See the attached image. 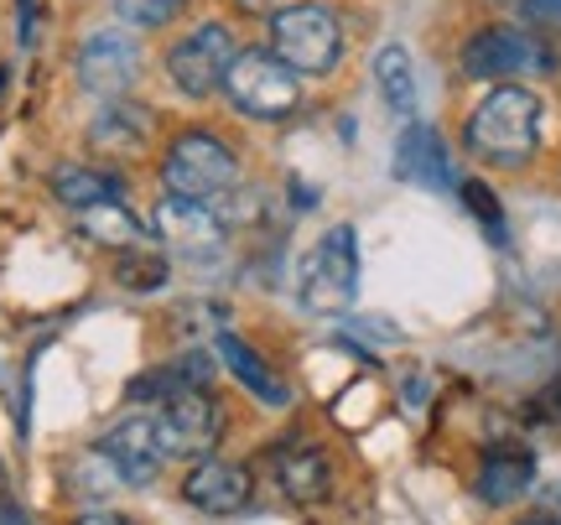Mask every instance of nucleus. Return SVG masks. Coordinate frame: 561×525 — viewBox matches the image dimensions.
<instances>
[{
    "label": "nucleus",
    "instance_id": "nucleus-1",
    "mask_svg": "<svg viewBox=\"0 0 561 525\" xmlns=\"http://www.w3.org/2000/svg\"><path fill=\"white\" fill-rule=\"evenodd\" d=\"M541 146V100L520 83L489 89L483 104L468 115V151L489 167H525Z\"/></svg>",
    "mask_w": 561,
    "mask_h": 525
},
{
    "label": "nucleus",
    "instance_id": "nucleus-2",
    "mask_svg": "<svg viewBox=\"0 0 561 525\" xmlns=\"http://www.w3.org/2000/svg\"><path fill=\"white\" fill-rule=\"evenodd\" d=\"M234 178H240V162L214 130H182L178 141L167 146V157H161V187L172 198L208 203L229 193Z\"/></svg>",
    "mask_w": 561,
    "mask_h": 525
},
{
    "label": "nucleus",
    "instance_id": "nucleus-3",
    "mask_svg": "<svg viewBox=\"0 0 561 525\" xmlns=\"http://www.w3.org/2000/svg\"><path fill=\"white\" fill-rule=\"evenodd\" d=\"M271 53L291 73H333L343 58V26L328 5H280L271 16Z\"/></svg>",
    "mask_w": 561,
    "mask_h": 525
},
{
    "label": "nucleus",
    "instance_id": "nucleus-4",
    "mask_svg": "<svg viewBox=\"0 0 561 525\" xmlns=\"http://www.w3.org/2000/svg\"><path fill=\"white\" fill-rule=\"evenodd\" d=\"M359 297V235L354 224H333L301 265V303L312 312H348Z\"/></svg>",
    "mask_w": 561,
    "mask_h": 525
},
{
    "label": "nucleus",
    "instance_id": "nucleus-5",
    "mask_svg": "<svg viewBox=\"0 0 561 525\" xmlns=\"http://www.w3.org/2000/svg\"><path fill=\"white\" fill-rule=\"evenodd\" d=\"M224 94L250 121H286L301 104V79L276 53H240L224 73Z\"/></svg>",
    "mask_w": 561,
    "mask_h": 525
},
{
    "label": "nucleus",
    "instance_id": "nucleus-6",
    "mask_svg": "<svg viewBox=\"0 0 561 525\" xmlns=\"http://www.w3.org/2000/svg\"><path fill=\"white\" fill-rule=\"evenodd\" d=\"M234 58H240V47L229 37V26L203 21L167 53V79L178 83V94H187V100H208V94L224 89V73H229Z\"/></svg>",
    "mask_w": 561,
    "mask_h": 525
},
{
    "label": "nucleus",
    "instance_id": "nucleus-7",
    "mask_svg": "<svg viewBox=\"0 0 561 525\" xmlns=\"http://www.w3.org/2000/svg\"><path fill=\"white\" fill-rule=\"evenodd\" d=\"M151 416H157L167 458H193V464H203V458L214 453V443L224 437V406L214 401L208 390H182L172 401H161Z\"/></svg>",
    "mask_w": 561,
    "mask_h": 525
},
{
    "label": "nucleus",
    "instance_id": "nucleus-8",
    "mask_svg": "<svg viewBox=\"0 0 561 525\" xmlns=\"http://www.w3.org/2000/svg\"><path fill=\"white\" fill-rule=\"evenodd\" d=\"M536 68H551V53L541 47V37H530L520 26H483L462 42V73L468 79H520Z\"/></svg>",
    "mask_w": 561,
    "mask_h": 525
},
{
    "label": "nucleus",
    "instance_id": "nucleus-9",
    "mask_svg": "<svg viewBox=\"0 0 561 525\" xmlns=\"http://www.w3.org/2000/svg\"><path fill=\"white\" fill-rule=\"evenodd\" d=\"M140 79V47L130 32L121 26H104V32H89L79 47V83L89 94H100L104 104L125 100L130 83Z\"/></svg>",
    "mask_w": 561,
    "mask_h": 525
},
{
    "label": "nucleus",
    "instance_id": "nucleus-10",
    "mask_svg": "<svg viewBox=\"0 0 561 525\" xmlns=\"http://www.w3.org/2000/svg\"><path fill=\"white\" fill-rule=\"evenodd\" d=\"M151 235H157L167 250L187 255V261H214L224 250V219L214 214V203L172 198V193H167V203H157Z\"/></svg>",
    "mask_w": 561,
    "mask_h": 525
},
{
    "label": "nucleus",
    "instance_id": "nucleus-11",
    "mask_svg": "<svg viewBox=\"0 0 561 525\" xmlns=\"http://www.w3.org/2000/svg\"><path fill=\"white\" fill-rule=\"evenodd\" d=\"M94 453L115 468V479H125V484H136V489L151 484L161 473V464H167V447H161V432H157V416H151V411H136V416L115 422Z\"/></svg>",
    "mask_w": 561,
    "mask_h": 525
},
{
    "label": "nucleus",
    "instance_id": "nucleus-12",
    "mask_svg": "<svg viewBox=\"0 0 561 525\" xmlns=\"http://www.w3.org/2000/svg\"><path fill=\"white\" fill-rule=\"evenodd\" d=\"M182 500L203 515H240L255 500V473L244 464H224V458H203V464L187 468L182 479Z\"/></svg>",
    "mask_w": 561,
    "mask_h": 525
},
{
    "label": "nucleus",
    "instance_id": "nucleus-13",
    "mask_svg": "<svg viewBox=\"0 0 561 525\" xmlns=\"http://www.w3.org/2000/svg\"><path fill=\"white\" fill-rule=\"evenodd\" d=\"M271 473H276V489L291 505H318V500L333 494V458L318 443L276 447L271 453Z\"/></svg>",
    "mask_w": 561,
    "mask_h": 525
},
{
    "label": "nucleus",
    "instance_id": "nucleus-14",
    "mask_svg": "<svg viewBox=\"0 0 561 525\" xmlns=\"http://www.w3.org/2000/svg\"><path fill=\"white\" fill-rule=\"evenodd\" d=\"M151 125H157V115L146 104L110 100L94 115V125H89V146L100 157H115V162H136V157H146V146H151Z\"/></svg>",
    "mask_w": 561,
    "mask_h": 525
},
{
    "label": "nucleus",
    "instance_id": "nucleus-15",
    "mask_svg": "<svg viewBox=\"0 0 561 525\" xmlns=\"http://www.w3.org/2000/svg\"><path fill=\"white\" fill-rule=\"evenodd\" d=\"M396 178L416 182V187H432V193H447L453 187V157L432 125H405L401 141H396Z\"/></svg>",
    "mask_w": 561,
    "mask_h": 525
},
{
    "label": "nucleus",
    "instance_id": "nucleus-16",
    "mask_svg": "<svg viewBox=\"0 0 561 525\" xmlns=\"http://www.w3.org/2000/svg\"><path fill=\"white\" fill-rule=\"evenodd\" d=\"M536 484V458L520 453V447H494L483 453L479 473H473V494L483 505H515L520 494H530Z\"/></svg>",
    "mask_w": 561,
    "mask_h": 525
},
{
    "label": "nucleus",
    "instance_id": "nucleus-17",
    "mask_svg": "<svg viewBox=\"0 0 561 525\" xmlns=\"http://www.w3.org/2000/svg\"><path fill=\"white\" fill-rule=\"evenodd\" d=\"M53 198L73 214H100V208H115L125 198V182L104 167H83V162H62L53 172Z\"/></svg>",
    "mask_w": 561,
    "mask_h": 525
},
{
    "label": "nucleus",
    "instance_id": "nucleus-18",
    "mask_svg": "<svg viewBox=\"0 0 561 525\" xmlns=\"http://www.w3.org/2000/svg\"><path fill=\"white\" fill-rule=\"evenodd\" d=\"M219 359H224V369H229V375H234V380L255 396V401L276 406V411H280V406H291V385L280 380L276 369H271L255 349L244 344L240 333H219Z\"/></svg>",
    "mask_w": 561,
    "mask_h": 525
},
{
    "label": "nucleus",
    "instance_id": "nucleus-19",
    "mask_svg": "<svg viewBox=\"0 0 561 525\" xmlns=\"http://www.w3.org/2000/svg\"><path fill=\"white\" fill-rule=\"evenodd\" d=\"M375 79H380V94H385V104H390V115L411 121V115H416V73H411L405 47H380Z\"/></svg>",
    "mask_w": 561,
    "mask_h": 525
},
{
    "label": "nucleus",
    "instance_id": "nucleus-20",
    "mask_svg": "<svg viewBox=\"0 0 561 525\" xmlns=\"http://www.w3.org/2000/svg\"><path fill=\"white\" fill-rule=\"evenodd\" d=\"M115 282L125 292H136V297H151L167 286V255L161 250H146V244H130L115 255Z\"/></svg>",
    "mask_w": 561,
    "mask_h": 525
},
{
    "label": "nucleus",
    "instance_id": "nucleus-21",
    "mask_svg": "<svg viewBox=\"0 0 561 525\" xmlns=\"http://www.w3.org/2000/svg\"><path fill=\"white\" fill-rule=\"evenodd\" d=\"M115 5V16L125 21V26H146V32H157V26H167V21L182 16V5L187 0H110Z\"/></svg>",
    "mask_w": 561,
    "mask_h": 525
},
{
    "label": "nucleus",
    "instance_id": "nucleus-22",
    "mask_svg": "<svg viewBox=\"0 0 561 525\" xmlns=\"http://www.w3.org/2000/svg\"><path fill=\"white\" fill-rule=\"evenodd\" d=\"M458 193H462V203H468V214L494 235V244H510V224H504V214H500V198H494L483 182H462Z\"/></svg>",
    "mask_w": 561,
    "mask_h": 525
},
{
    "label": "nucleus",
    "instance_id": "nucleus-23",
    "mask_svg": "<svg viewBox=\"0 0 561 525\" xmlns=\"http://www.w3.org/2000/svg\"><path fill=\"white\" fill-rule=\"evenodd\" d=\"M240 16H276L280 11V0H229Z\"/></svg>",
    "mask_w": 561,
    "mask_h": 525
},
{
    "label": "nucleus",
    "instance_id": "nucleus-24",
    "mask_svg": "<svg viewBox=\"0 0 561 525\" xmlns=\"http://www.w3.org/2000/svg\"><path fill=\"white\" fill-rule=\"evenodd\" d=\"M73 525H136V521L121 515V510H89V515H79Z\"/></svg>",
    "mask_w": 561,
    "mask_h": 525
},
{
    "label": "nucleus",
    "instance_id": "nucleus-25",
    "mask_svg": "<svg viewBox=\"0 0 561 525\" xmlns=\"http://www.w3.org/2000/svg\"><path fill=\"white\" fill-rule=\"evenodd\" d=\"M0 525H37V521H32V515H26L21 505H11V500H0Z\"/></svg>",
    "mask_w": 561,
    "mask_h": 525
},
{
    "label": "nucleus",
    "instance_id": "nucleus-26",
    "mask_svg": "<svg viewBox=\"0 0 561 525\" xmlns=\"http://www.w3.org/2000/svg\"><path fill=\"white\" fill-rule=\"evenodd\" d=\"M536 16H546V21H561V0H525Z\"/></svg>",
    "mask_w": 561,
    "mask_h": 525
},
{
    "label": "nucleus",
    "instance_id": "nucleus-27",
    "mask_svg": "<svg viewBox=\"0 0 561 525\" xmlns=\"http://www.w3.org/2000/svg\"><path fill=\"white\" fill-rule=\"evenodd\" d=\"M515 525H561L557 515H530V521H515Z\"/></svg>",
    "mask_w": 561,
    "mask_h": 525
},
{
    "label": "nucleus",
    "instance_id": "nucleus-28",
    "mask_svg": "<svg viewBox=\"0 0 561 525\" xmlns=\"http://www.w3.org/2000/svg\"><path fill=\"white\" fill-rule=\"evenodd\" d=\"M0 494H5V468H0Z\"/></svg>",
    "mask_w": 561,
    "mask_h": 525
}]
</instances>
